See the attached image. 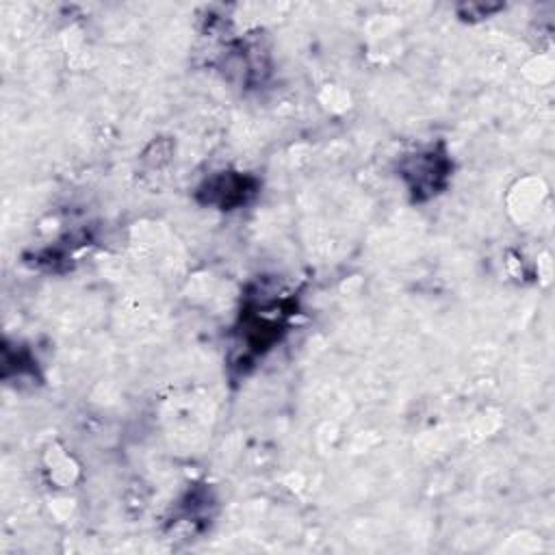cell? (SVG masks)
Here are the masks:
<instances>
[{
    "instance_id": "cell-1",
    "label": "cell",
    "mask_w": 555,
    "mask_h": 555,
    "mask_svg": "<svg viewBox=\"0 0 555 555\" xmlns=\"http://www.w3.org/2000/svg\"><path fill=\"white\" fill-rule=\"evenodd\" d=\"M449 158L438 147H429L425 152H418L410 158H405L401 167V176L414 195V199H427L436 195L449 178Z\"/></svg>"
},
{
    "instance_id": "cell-2",
    "label": "cell",
    "mask_w": 555,
    "mask_h": 555,
    "mask_svg": "<svg viewBox=\"0 0 555 555\" xmlns=\"http://www.w3.org/2000/svg\"><path fill=\"white\" fill-rule=\"evenodd\" d=\"M206 191H208L206 202H217L219 206L230 208V206H236V204L245 202V195L249 191H254V186H249V180L243 178V176L221 173V176L206 182Z\"/></svg>"
}]
</instances>
